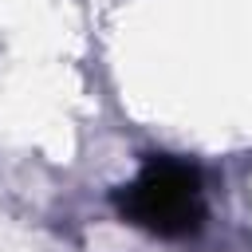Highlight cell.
Masks as SVG:
<instances>
[{
  "label": "cell",
  "instance_id": "obj_1",
  "mask_svg": "<svg viewBox=\"0 0 252 252\" xmlns=\"http://www.w3.org/2000/svg\"><path fill=\"white\" fill-rule=\"evenodd\" d=\"M114 209L134 228L161 236V240H185L197 236L205 224V185L201 173L189 161L177 158H150L134 181H126L114 193Z\"/></svg>",
  "mask_w": 252,
  "mask_h": 252
}]
</instances>
